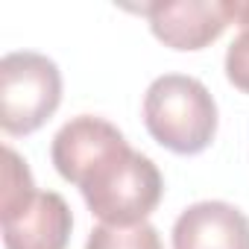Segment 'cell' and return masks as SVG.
Wrapping results in <instances>:
<instances>
[{
  "label": "cell",
  "instance_id": "6da1fadb",
  "mask_svg": "<svg viewBox=\"0 0 249 249\" xmlns=\"http://www.w3.org/2000/svg\"><path fill=\"white\" fill-rule=\"evenodd\" d=\"M76 188L88 211L106 226H135L159 208L164 179L150 156L126 144L85 173Z\"/></svg>",
  "mask_w": 249,
  "mask_h": 249
},
{
  "label": "cell",
  "instance_id": "7a4b0ae2",
  "mask_svg": "<svg viewBox=\"0 0 249 249\" xmlns=\"http://www.w3.org/2000/svg\"><path fill=\"white\" fill-rule=\"evenodd\" d=\"M147 132L176 156H196L217 135V103L211 91L185 73H164L144 94Z\"/></svg>",
  "mask_w": 249,
  "mask_h": 249
},
{
  "label": "cell",
  "instance_id": "3957f363",
  "mask_svg": "<svg viewBox=\"0 0 249 249\" xmlns=\"http://www.w3.org/2000/svg\"><path fill=\"white\" fill-rule=\"evenodd\" d=\"M62 103V73L53 59L36 50H15L0 59V126L6 135L41 129Z\"/></svg>",
  "mask_w": 249,
  "mask_h": 249
},
{
  "label": "cell",
  "instance_id": "277c9868",
  "mask_svg": "<svg viewBox=\"0 0 249 249\" xmlns=\"http://www.w3.org/2000/svg\"><path fill=\"white\" fill-rule=\"evenodd\" d=\"M141 12L159 41L173 50H202L234 24V0H159Z\"/></svg>",
  "mask_w": 249,
  "mask_h": 249
},
{
  "label": "cell",
  "instance_id": "5b68a950",
  "mask_svg": "<svg viewBox=\"0 0 249 249\" xmlns=\"http://www.w3.org/2000/svg\"><path fill=\"white\" fill-rule=\"evenodd\" d=\"M129 141L114 123L97 117V114H79L71 117L56 132L50 159L59 176L71 185H79L88 170H94L103 159H108L114 150L126 147Z\"/></svg>",
  "mask_w": 249,
  "mask_h": 249
},
{
  "label": "cell",
  "instance_id": "8992f818",
  "mask_svg": "<svg viewBox=\"0 0 249 249\" xmlns=\"http://www.w3.org/2000/svg\"><path fill=\"white\" fill-rule=\"evenodd\" d=\"M6 249H68L73 214L62 194L38 191L27 205L0 214Z\"/></svg>",
  "mask_w": 249,
  "mask_h": 249
},
{
  "label": "cell",
  "instance_id": "52a82bcc",
  "mask_svg": "<svg viewBox=\"0 0 249 249\" xmlns=\"http://www.w3.org/2000/svg\"><path fill=\"white\" fill-rule=\"evenodd\" d=\"M173 249H249V217L223 199L194 202L173 223Z\"/></svg>",
  "mask_w": 249,
  "mask_h": 249
},
{
  "label": "cell",
  "instance_id": "ba28073f",
  "mask_svg": "<svg viewBox=\"0 0 249 249\" xmlns=\"http://www.w3.org/2000/svg\"><path fill=\"white\" fill-rule=\"evenodd\" d=\"M85 249H164L161 246V237L156 231V226H150L147 220L144 223H135V226H94L88 240H85Z\"/></svg>",
  "mask_w": 249,
  "mask_h": 249
},
{
  "label": "cell",
  "instance_id": "9c48e42d",
  "mask_svg": "<svg viewBox=\"0 0 249 249\" xmlns=\"http://www.w3.org/2000/svg\"><path fill=\"white\" fill-rule=\"evenodd\" d=\"M38 194L36 179L30 173V164L12 150L3 147V188H0V214H9L21 205H27Z\"/></svg>",
  "mask_w": 249,
  "mask_h": 249
},
{
  "label": "cell",
  "instance_id": "30bf717a",
  "mask_svg": "<svg viewBox=\"0 0 249 249\" xmlns=\"http://www.w3.org/2000/svg\"><path fill=\"white\" fill-rule=\"evenodd\" d=\"M234 24L237 36L226 50V79L249 94V0H234Z\"/></svg>",
  "mask_w": 249,
  "mask_h": 249
}]
</instances>
